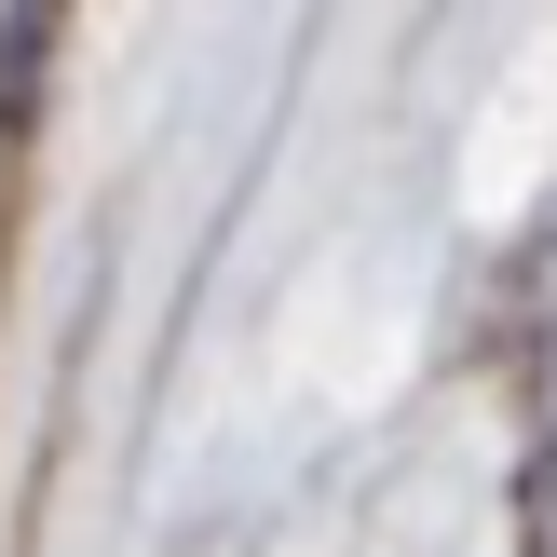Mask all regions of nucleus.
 <instances>
[{"label": "nucleus", "instance_id": "2", "mask_svg": "<svg viewBox=\"0 0 557 557\" xmlns=\"http://www.w3.org/2000/svg\"><path fill=\"white\" fill-rule=\"evenodd\" d=\"M531 557H557V408H544V449H531Z\"/></svg>", "mask_w": 557, "mask_h": 557}, {"label": "nucleus", "instance_id": "1", "mask_svg": "<svg viewBox=\"0 0 557 557\" xmlns=\"http://www.w3.org/2000/svg\"><path fill=\"white\" fill-rule=\"evenodd\" d=\"M54 27H69V0H0V150H27V123H41Z\"/></svg>", "mask_w": 557, "mask_h": 557}]
</instances>
